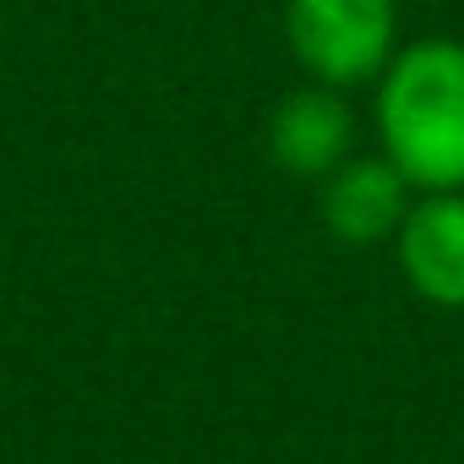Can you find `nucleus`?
I'll use <instances>...</instances> for the list:
<instances>
[{
	"instance_id": "obj_1",
	"label": "nucleus",
	"mask_w": 464,
	"mask_h": 464,
	"mask_svg": "<svg viewBox=\"0 0 464 464\" xmlns=\"http://www.w3.org/2000/svg\"><path fill=\"white\" fill-rule=\"evenodd\" d=\"M377 126L410 186L464 191V44L426 39L404 50L382 77Z\"/></svg>"
},
{
	"instance_id": "obj_2",
	"label": "nucleus",
	"mask_w": 464,
	"mask_h": 464,
	"mask_svg": "<svg viewBox=\"0 0 464 464\" xmlns=\"http://www.w3.org/2000/svg\"><path fill=\"white\" fill-rule=\"evenodd\" d=\"M285 34L317 82L350 88L377 77L393 55V0H290Z\"/></svg>"
},
{
	"instance_id": "obj_3",
	"label": "nucleus",
	"mask_w": 464,
	"mask_h": 464,
	"mask_svg": "<svg viewBox=\"0 0 464 464\" xmlns=\"http://www.w3.org/2000/svg\"><path fill=\"white\" fill-rule=\"evenodd\" d=\"M399 263L404 279L431 306H464V197L431 191L399 224Z\"/></svg>"
},
{
	"instance_id": "obj_4",
	"label": "nucleus",
	"mask_w": 464,
	"mask_h": 464,
	"mask_svg": "<svg viewBox=\"0 0 464 464\" xmlns=\"http://www.w3.org/2000/svg\"><path fill=\"white\" fill-rule=\"evenodd\" d=\"M410 180L393 169V159H355V164H339L334 169V186L323 197V213H328V229L339 241H355V246H372L382 236L404 224L410 202H404Z\"/></svg>"
},
{
	"instance_id": "obj_5",
	"label": "nucleus",
	"mask_w": 464,
	"mask_h": 464,
	"mask_svg": "<svg viewBox=\"0 0 464 464\" xmlns=\"http://www.w3.org/2000/svg\"><path fill=\"white\" fill-rule=\"evenodd\" d=\"M350 110L339 93L328 88H301L290 93L279 110H274V126H268V142H274V159L290 169V175H328L344 164V148H350Z\"/></svg>"
}]
</instances>
